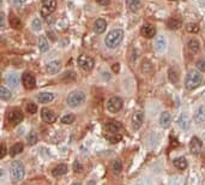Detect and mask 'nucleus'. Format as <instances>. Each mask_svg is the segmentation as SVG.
<instances>
[{
	"mask_svg": "<svg viewBox=\"0 0 205 185\" xmlns=\"http://www.w3.org/2000/svg\"><path fill=\"white\" fill-rule=\"evenodd\" d=\"M124 39V30L123 29H113L108 33V35L104 39V43L108 48L115 50L123 41Z\"/></svg>",
	"mask_w": 205,
	"mask_h": 185,
	"instance_id": "f257e3e1",
	"label": "nucleus"
},
{
	"mask_svg": "<svg viewBox=\"0 0 205 185\" xmlns=\"http://www.w3.org/2000/svg\"><path fill=\"white\" fill-rule=\"evenodd\" d=\"M202 81H203V77L199 70H189L185 80V85L189 90H193L202 84Z\"/></svg>",
	"mask_w": 205,
	"mask_h": 185,
	"instance_id": "f03ea898",
	"label": "nucleus"
},
{
	"mask_svg": "<svg viewBox=\"0 0 205 185\" xmlns=\"http://www.w3.org/2000/svg\"><path fill=\"white\" fill-rule=\"evenodd\" d=\"M11 176H12V179L16 180V182H19L24 178L25 176V167L23 165L22 161L19 160H15L12 164H11Z\"/></svg>",
	"mask_w": 205,
	"mask_h": 185,
	"instance_id": "7ed1b4c3",
	"label": "nucleus"
},
{
	"mask_svg": "<svg viewBox=\"0 0 205 185\" xmlns=\"http://www.w3.org/2000/svg\"><path fill=\"white\" fill-rule=\"evenodd\" d=\"M85 101V94L80 90H76V91H72L68 96H67V105L72 108H76V107H79L80 105H83Z\"/></svg>",
	"mask_w": 205,
	"mask_h": 185,
	"instance_id": "20e7f679",
	"label": "nucleus"
},
{
	"mask_svg": "<svg viewBox=\"0 0 205 185\" xmlns=\"http://www.w3.org/2000/svg\"><path fill=\"white\" fill-rule=\"evenodd\" d=\"M57 6H58L57 0H43L41 6V16L43 18H47L57 10Z\"/></svg>",
	"mask_w": 205,
	"mask_h": 185,
	"instance_id": "39448f33",
	"label": "nucleus"
},
{
	"mask_svg": "<svg viewBox=\"0 0 205 185\" xmlns=\"http://www.w3.org/2000/svg\"><path fill=\"white\" fill-rule=\"evenodd\" d=\"M123 106H124V102L119 96H112L107 102V109L111 113H118L123 108Z\"/></svg>",
	"mask_w": 205,
	"mask_h": 185,
	"instance_id": "423d86ee",
	"label": "nucleus"
},
{
	"mask_svg": "<svg viewBox=\"0 0 205 185\" xmlns=\"http://www.w3.org/2000/svg\"><path fill=\"white\" fill-rule=\"evenodd\" d=\"M189 150L196 156L202 155V153H203V142L197 136H193L191 138V141H189Z\"/></svg>",
	"mask_w": 205,
	"mask_h": 185,
	"instance_id": "0eeeda50",
	"label": "nucleus"
},
{
	"mask_svg": "<svg viewBox=\"0 0 205 185\" xmlns=\"http://www.w3.org/2000/svg\"><path fill=\"white\" fill-rule=\"evenodd\" d=\"M78 64H79V66H80L82 70H84V71L89 72V71H91V70L94 68L95 61H94V59H93L91 57L83 54V55H80V57L78 58Z\"/></svg>",
	"mask_w": 205,
	"mask_h": 185,
	"instance_id": "6e6552de",
	"label": "nucleus"
},
{
	"mask_svg": "<svg viewBox=\"0 0 205 185\" xmlns=\"http://www.w3.org/2000/svg\"><path fill=\"white\" fill-rule=\"evenodd\" d=\"M144 119H145V116H144V112L143 111H137L134 112L133 117H132V128L133 130H139L142 128L143 123H144Z\"/></svg>",
	"mask_w": 205,
	"mask_h": 185,
	"instance_id": "1a4fd4ad",
	"label": "nucleus"
},
{
	"mask_svg": "<svg viewBox=\"0 0 205 185\" xmlns=\"http://www.w3.org/2000/svg\"><path fill=\"white\" fill-rule=\"evenodd\" d=\"M22 83L27 89H34L36 85V80L30 72H24L22 76Z\"/></svg>",
	"mask_w": 205,
	"mask_h": 185,
	"instance_id": "9d476101",
	"label": "nucleus"
},
{
	"mask_svg": "<svg viewBox=\"0 0 205 185\" xmlns=\"http://www.w3.org/2000/svg\"><path fill=\"white\" fill-rule=\"evenodd\" d=\"M23 118H24V116H23V113H22L20 109H13L9 114V121L12 125H18V124L22 123Z\"/></svg>",
	"mask_w": 205,
	"mask_h": 185,
	"instance_id": "9b49d317",
	"label": "nucleus"
},
{
	"mask_svg": "<svg viewBox=\"0 0 205 185\" xmlns=\"http://www.w3.org/2000/svg\"><path fill=\"white\" fill-rule=\"evenodd\" d=\"M141 34L144 37H146V39H152L156 35V28L154 25L146 23V24H144L141 28Z\"/></svg>",
	"mask_w": 205,
	"mask_h": 185,
	"instance_id": "f8f14e48",
	"label": "nucleus"
},
{
	"mask_svg": "<svg viewBox=\"0 0 205 185\" xmlns=\"http://www.w3.org/2000/svg\"><path fill=\"white\" fill-rule=\"evenodd\" d=\"M41 118L43 121H46L48 124H52L55 121V114L53 113V111L48 109V108H42L41 111Z\"/></svg>",
	"mask_w": 205,
	"mask_h": 185,
	"instance_id": "ddd939ff",
	"label": "nucleus"
},
{
	"mask_svg": "<svg viewBox=\"0 0 205 185\" xmlns=\"http://www.w3.org/2000/svg\"><path fill=\"white\" fill-rule=\"evenodd\" d=\"M170 123H172V117H170L169 112H167V111L162 112L161 116H159V125L163 129H167V128L170 126Z\"/></svg>",
	"mask_w": 205,
	"mask_h": 185,
	"instance_id": "4468645a",
	"label": "nucleus"
},
{
	"mask_svg": "<svg viewBox=\"0 0 205 185\" xmlns=\"http://www.w3.org/2000/svg\"><path fill=\"white\" fill-rule=\"evenodd\" d=\"M121 125L116 121H109L104 126H103V130L107 132V134H118L119 130H120Z\"/></svg>",
	"mask_w": 205,
	"mask_h": 185,
	"instance_id": "2eb2a0df",
	"label": "nucleus"
},
{
	"mask_svg": "<svg viewBox=\"0 0 205 185\" xmlns=\"http://www.w3.org/2000/svg\"><path fill=\"white\" fill-rule=\"evenodd\" d=\"M61 67V63L59 60H53L50 63H48L47 66H46V70L49 75H55Z\"/></svg>",
	"mask_w": 205,
	"mask_h": 185,
	"instance_id": "dca6fc26",
	"label": "nucleus"
},
{
	"mask_svg": "<svg viewBox=\"0 0 205 185\" xmlns=\"http://www.w3.org/2000/svg\"><path fill=\"white\" fill-rule=\"evenodd\" d=\"M5 81H6V83L9 84L11 88H17L18 84H19V77H18L17 73L12 72V73H9L5 77Z\"/></svg>",
	"mask_w": 205,
	"mask_h": 185,
	"instance_id": "f3484780",
	"label": "nucleus"
},
{
	"mask_svg": "<svg viewBox=\"0 0 205 185\" xmlns=\"http://www.w3.org/2000/svg\"><path fill=\"white\" fill-rule=\"evenodd\" d=\"M166 47H167V42H166L164 36H162V35L157 36L156 40H155V50L159 53H162V52L166 50Z\"/></svg>",
	"mask_w": 205,
	"mask_h": 185,
	"instance_id": "a211bd4d",
	"label": "nucleus"
},
{
	"mask_svg": "<svg viewBox=\"0 0 205 185\" xmlns=\"http://www.w3.org/2000/svg\"><path fill=\"white\" fill-rule=\"evenodd\" d=\"M107 29V22L104 19H97L94 23V31L96 34H103Z\"/></svg>",
	"mask_w": 205,
	"mask_h": 185,
	"instance_id": "6ab92c4d",
	"label": "nucleus"
},
{
	"mask_svg": "<svg viewBox=\"0 0 205 185\" xmlns=\"http://www.w3.org/2000/svg\"><path fill=\"white\" fill-rule=\"evenodd\" d=\"M37 100L40 103H48V102H52L54 100V94L53 93H49V91H42L38 94L37 96Z\"/></svg>",
	"mask_w": 205,
	"mask_h": 185,
	"instance_id": "aec40b11",
	"label": "nucleus"
},
{
	"mask_svg": "<svg viewBox=\"0 0 205 185\" xmlns=\"http://www.w3.org/2000/svg\"><path fill=\"white\" fill-rule=\"evenodd\" d=\"M67 171H68V167L65 164H60L52 169V174H53V177H61L67 173Z\"/></svg>",
	"mask_w": 205,
	"mask_h": 185,
	"instance_id": "412c9836",
	"label": "nucleus"
},
{
	"mask_svg": "<svg viewBox=\"0 0 205 185\" xmlns=\"http://www.w3.org/2000/svg\"><path fill=\"white\" fill-rule=\"evenodd\" d=\"M187 48H189V53H192V54H197V53L199 52V50H200V43H199L198 40L192 39V40H189V41Z\"/></svg>",
	"mask_w": 205,
	"mask_h": 185,
	"instance_id": "4be33fe9",
	"label": "nucleus"
},
{
	"mask_svg": "<svg viewBox=\"0 0 205 185\" xmlns=\"http://www.w3.org/2000/svg\"><path fill=\"white\" fill-rule=\"evenodd\" d=\"M194 120H196L198 124L205 121V107L203 105L197 108V111H196V113H194Z\"/></svg>",
	"mask_w": 205,
	"mask_h": 185,
	"instance_id": "5701e85b",
	"label": "nucleus"
},
{
	"mask_svg": "<svg viewBox=\"0 0 205 185\" xmlns=\"http://www.w3.org/2000/svg\"><path fill=\"white\" fill-rule=\"evenodd\" d=\"M126 4L132 12H137L142 7V0H127Z\"/></svg>",
	"mask_w": 205,
	"mask_h": 185,
	"instance_id": "b1692460",
	"label": "nucleus"
},
{
	"mask_svg": "<svg viewBox=\"0 0 205 185\" xmlns=\"http://www.w3.org/2000/svg\"><path fill=\"white\" fill-rule=\"evenodd\" d=\"M173 165L175 166V168L184 171V169H186V167H187V160H186L185 157H176V159H174Z\"/></svg>",
	"mask_w": 205,
	"mask_h": 185,
	"instance_id": "393cba45",
	"label": "nucleus"
},
{
	"mask_svg": "<svg viewBox=\"0 0 205 185\" xmlns=\"http://www.w3.org/2000/svg\"><path fill=\"white\" fill-rule=\"evenodd\" d=\"M38 48H40V50L42 53H45V52H47L49 50V42H48V40L45 36H40V39H38Z\"/></svg>",
	"mask_w": 205,
	"mask_h": 185,
	"instance_id": "a878e982",
	"label": "nucleus"
},
{
	"mask_svg": "<svg viewBox=\"0 0 205 185\" xmlns=\"http://www.w3.org/2000/svg\"><path fill=\"white\" fill-rule=\"evenodd\" d=\"M23 149H24V146L22 143H16V144H13L10 148V155L11 156H16L18 154H20L23 151Z\"/></svg>",
	"mask_w": 205,
	"mask_h": 185,
	"instance_id": "bb28decb",
	"label": "nucleus"
},
{
	"mask_svg": "<svg viewBox=\"0 0 205 185\" xmlns=\"http://www.w3.org/2000/svg\"><path fill=\"white\" fill-rule=\"evenodd\" d=\"M179 126L182 129V130H187L189 126V118L186 116V114H182L181 117L179 118Z\"/></svg>",
	"mask_w": 205,
	"mask_h": 185,
	"instance_id": "cd10ccee",
	"label": "nucleus"
},
{
	"mask_svg": "<svg viewBox=\"0 0 205 185\" xmlns=\"http://www.w3.org/2000/svg\"><path fill=\"white\" fill-rule=\"evenodd\" d=\"M12 98V94H11V91L6 88V87H1L0 88V99L1 100H4V101H7V100H10Z\"/></svg>",
	"mask_w": 205,
	"mask_h": 185,
	"instance_id": "c85d7f7f",
	"label": "nucleus"
},
{
	"mask_svg": "<svg viewBox=\"0 0 205 185\" xmlns=\"http://www.w3.org/2000/svg\"><path fill=\"white\" fill-rule=\"evenodd\" d=\"M167 25H168V28H169V29H172V30H176V29H179L182 24H181V22H180L179 19H176V18H170V19L167 22Z\"/></svg>",
	"mask_w": 205,
	"mask_h": 185,
	"instance_id": "c756f323",
	"label": "nucleus"
},
{
	"mask_svg": "<svg viewBox=\"0 0 205 185\" xmlns=\"http://www.w3.org/2000/svg\"><path fill=\"white\" fill-rule=\"evenodd\" d=\"M168 78H169V81L173 84H176L179 82V75L175 71V68H173V67L169 68V71H168Z\"/></svg>",
	"mask_w": 205,
	"mask_h": 185,
	"instance_id": "7c9ffc66",
	"label": "nucleus"
},
{
	"mask_svg": "<svg viewBox=\"0 0 205 185\" xmlns=\"http://www.w3.org/2000/svg\"><path fill=\"white\" fill-rule=\"evenodd\" d=\"M9 23H10V25H11L13 29H20V28H22V22H20V19L16 16L10 17Z\"/></svg>",
	"mask_w": 205,
	"mask_h": 185,
	"instance_id": "2f4dec72",
	"label": "nucleus"
},
{
	"mask_svg": "<svg viewBox=\"0 0 205 185\" xmlns=\"http://www.w3.org/2000/svg\"><path fill=\"white\" fill-rule=\"evenodd\" d=\"M121 169H123V164H121L120 160L113 161V164H112V172H113V173L119 174V173L121 172Z\"/></svg>",
	"mask_w": 205,
	"mask_h": 185,
	"instance_id": "473e14b6",
	"label": "nucleus"
},
{
	"mask_svg": "<svg viewBox=\"0 0 205 185\" xmlns=\"http://www.w3.org/2000/svg\"><path fill=\"white\" fill-rule=\"evenodd\" d=\"M104 136L108 141H111L112 143H118L119 141H121V135L119 134H107Z\"/></svg>",
	"mask_w": 205,
	"mask_h": 185,
	"instance_id": "72a5a7b5",
	"label": "nucleus"
},
{
	"mask_svg": "<svg viewBox=\"0 0 205 185\" xmlns=\"http://www.w3.org/2000/svg\"><path fill=\"white\" fill-rule=\"evenodd\" d=\"M31 28H32V30H35V31H40V30H41V28H42V22H41L40 18H35V19L32 20Z\"/></svg>",
	"mask_w": 205,
	"mask_h": 185,
	"instance_id": "f704fd0d",
	"label": "nucleus"
},
{
	"mask_svg": "<svg viewBox=\"0 0 205 185\" xmlns=\"http://www.w3.org/2000/svg\"><path fill=\"white\" fill-rule=\"evenodd\" d=\"M186 30H187L189 33L197 34L198 31H199V25L196 24V23H189V24L186 25Z\"/></svg>",
	"mask_w": 205,
	"mask_h": 185,
	"instance_id": "c9c22d12",
	"label": "nucleus"
},
{
	"mask_svg": "<svg viewBox=\"0 0 205 185\" xmlns=\"http://www.w3.org/2000/svg\"><path fill=\"white\" fill-rule=\"evenodd\" d=\"M76 78V73L75 72H72V71H66L65 73H64V76L61 77V80L63 81H73Z\"/></svg>",
	"mask_w": 205,
	"mask_h": 185,
	"instance_id": "e433bc0d",
	"label": "nucleus"
},
{
	"mask_svg": "<svg viewBox=\"0 0 205 185\" xmlns=\"http://www.w3.org/2000/svg\"><path fill=\"white\" fill-rule=\"evenodd\" d=\"M37 135H36V132H30V134L28 135V144L29 146H34V144H36L37 143Z\"/></svg>",
	"mask_w": 205,
	"mask_h": 185,
	"instance_id": "4c0bfd02",
	"label": "nucleus"
},
{
	"mask_svg": "<svg viewBox=\"0 0 205 185\" xmlns=\"http://www.w3.org/2000/svg\"><path fill=\"white\" fill-rule=\"evenodd\" d=\"M76 120V117L73 114H66L61 118V123L63 124H72Z\"/></svg>",
	"mask_w": 205,
	"mask_h": 185,
	"instance_id": "58836bf2",
	"label": "nucleus"
},
{
	"mask_svg": "<svg viewBox=\"0 0 205 185\" xmlns=\"http://www.w3.org/2000/svg\"><path fill=\"white\" fill-rule=\"evenodd\" d=\"M142 71L143 73H146V75H150L151 73V65L148 63V61H143L142 64Z\"/></svg>",
	"mask_w": 205,
	"mask_h": 185,
	"instance_id": "ea45409f",
	"label": "nucleus"
},
{
	"mask_svg": "<svg viewBox=\"0 0 205 185\" xmlns=\"http://www.w3.org/2000/svg\"><path fill=\"white\" fill-rule=\"evenodd\" d=\"M27 111H28L30 114H35V113L37 112V106H36V103L29 102V103L27 105Z\"/></svg>",
	"mask_w": 205,
	"mask_h": 185,
	"instance_id": "a19ab883",
	"label": "nucleus"
},
{
	"mask_svg": "<svg viewBox=\"0 0 205 185\" xmlns=\"http://www.w3.org/2000/svg\"><path fill=\"white\" fill-rule=\"evenodd\" d=\"M197 68H198L200 72H205V59L198 60V63H197Z\"/></svg>",
	"mask_w": 205,
	"mask_h": 185,
	"instance_id": "79ce46f5",
	"label": "nucleus"
},
{
	"mask_svg": "<svg viewBox=\"0 0 205 185\" xmlns=\"http://www.w3.org/2000/svg\"><path fill=\"white\" fill-rule=\"evenodd\" d=\"M73 171H75L76 173H80V172L83 171V166L79 164V161H75V164H73Z\"/></svg>",
	"mask_w": 205,
	"mask_h": 185,
	"instance_id": "37998d69",
	"label": "nucleus"
},
{
	"mask_svg": "<svg viewBox=\"0 0 205 185\" xmlns=\"http://www.w3.org/2000/svg\"><path fill=\"white\" fill-rule=\"evenodd\" d=\"M96 4H98L100 6H108L111 4V0H96Z\"/></svg>",
	"mask_w": 205,
	"mask_h": 185,
	"instance_id": "c03bdc74",
	"label": "nucleus"
},
{
	"mask_svg": "<svg viewBox=\"0 0 205 185\" xmlns=\"http://www.w3.org/2000/svg\"><path fill=\"white\" fill-rule=\"evenodd\" d=\"M6 153H7L6 144H5V143H2V144H1V153H0V157H1V159H4V157H5V155H6Z\"/></svg>",
	"mask_w": 205,
	"mask_h": 185,
	"instance_id": "a18cd8bd",
	"label": "nucleus"
},
{
	"mask_svg": "<svg viewBox=\"0 0 205 185\" xmlns=\"http://www.w3.org/2000/svg\"><path fill=\"white\" fill-rule=\"evenodd\" d=\"M112 70L115 72V73H118L119 72V70H120V65H119V63H116V64H114L113 66H112Z\"/></svg>",
	"mask_w": 205,
	"mask_h": 185,
	"instance_id": "49530a36",
	"label": "nucleus"
},
{
	"mask_svg": "<svg viewBox=\"0 0 205 185\" xmlns=\"http://www.w3.org/2000/svg\"><path fill=\"white\" fill-rule=\"evenodd\" d=\"M102 73H103V78H104V80H107V81H108V80L111 78V76L108 75V72H107V71H103Z\"/></svg>",
	"mask_w": 205,
	"mask_h": 185,
	"instance_id": "de8ad7c7",
	"label": "nucleus"
},
{
	"mask_svg": "<svg viewBox=\"0 0 205 185\" xmlns=\"http://www.w3.org/2000/svg\"><path fill=\"white\" fill-rule=\"evenodd\" d=\"M12 2H15V4H23V2H25V1H28V0H11Z\"/></svg>",
	"mask_w": 205,
	"mask_h": 185,
	"instance_id": "09e8293b",
	"label": "nucleus"
},
{
	"mask_svg": "<svg viewBox=\"0 0 205 185\" xmlns=\"http://www.w3.org/2000/svg\"><path fill=\"white\" fill-rule=\"evenodd\" d=\"M86 185H96V182H95L94 179H90V180L88 182V184Z\"/></svg>",
	"mask_w": 205,
	"mask_h": 185,
	"instance_id": "8fccbe9b",
	"label": "nucleus"
},
{
	"mask_svg": "<svg viewBox=\"0 0 205 185\" xmlns=\"http://www.w3.org/2000/svg\"><path fill=\"white\" fill-rule=\"evenodd\" d=\"M72 185H80V183H73Z\"/></svg>",
	"mask_w": 205,
	"mask_h": 185,
	"instance_id": "3c124183",
	"label": "nucleus"
},
{
	"mask_svg": "<svg viewBox=\"0 0 205 185\" xmlns=\"http://www.w3.org/2000/svg\"><path fill=\"white\" fill-rule=\"evenodd\" d=\"M203 139H204V141H205V134L203 135Z\"/></svg>",
	"mask_w": 205,
	"mask_h": 185,
	"instance_id": "603ef678",
	"label": "nucleus"
}]
</instances>
